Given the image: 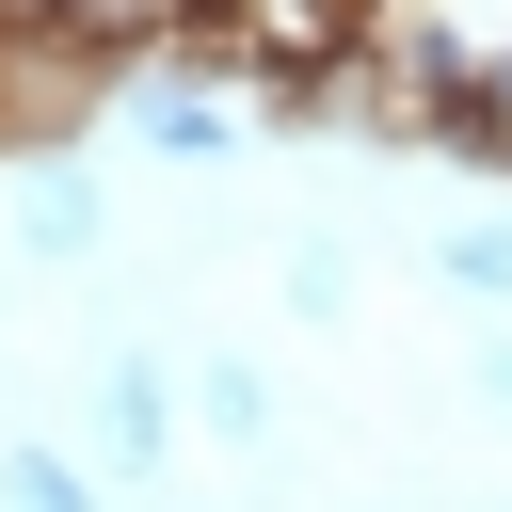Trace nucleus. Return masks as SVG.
Instances as JSON below:
<instances>
[{
  "label": "nucleus",
  "instance_id": "f257e3e1",
  "mask_svg": "<svg viewBox=\"0 0 512 512\" xmlns=\"http://www.w3.org/2000/svg\"><path fill=\"white\" fill-rule=\"evenodd\" d=\"M16 512H80V480H64L48 448H16Z\"/></svg>",
  "mask_w": 512,
  "mask_h": 512
}]
</instances>
